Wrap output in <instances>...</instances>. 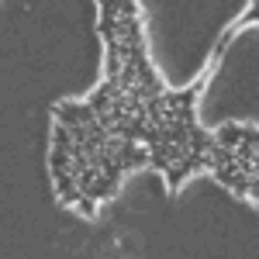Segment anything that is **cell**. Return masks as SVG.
<instances>
[{"label": "cell", "instance_id": "cell-1", "mask_svg": "<svg viewBox=\"0 0 259 259\" xmlns=\"http://www.w3.org/2000/svg\"><path fill=\"white\" fill-rule=\"evenodd\" d=\"M114 159H118V166L124 169V173H128V169H142V166H149V145L142 149L139 142L121 139L118 152H114Z\"/></svg>", "mask_w": 259, "mask_h": 259}, {"label": "cell", "instance_id": "cell-2", "mask_svg": "<svg viewBox=\"0 0 259 259\" xmlns=\"http://www.w3.org/2000/svg\"><path fill=\"white\" fill-rule=\"evenodd\" d=\"M56 197H59L62 207H73V204L83 197V194H80V183H76L73 173H59V177H56Z\"/></svg>", "mask_w": 259, "mask_h": 259}, {"label": "cell", "instance_id": "cell-3", "mask_svg": "<svg viewBox=\"0 0 259 259\" xmlns=\"http://www.w3.org/2000/svg\"><path fill=\"white\" fill-rule=\"evenodd\" d=\"M49 169H52V180L59 177V173H73V159H69V152L59 149V145H52V152H49Z\"/></svg>", "mask_w": 259, "mask_h": 259}, {"label": "cell", "instance_id": "cell-4", "mask_svg": "<svg viewBox=\"0 0 259 259\" xmlns=\"http://www.w3.org/2000/svg\"><path fill=\"white\" fill-rule=\"evenodd\" d=\"M214 145H218V139L211 132H204L200 124H190V152H207Z\"/></svg>", "mask_w": 259, "mask_h": 259}, {"label": "cell", "instance_id": "cell-5", "mask_svg": "<svg viewBox=\"0 0 259 259\" xmlns=\"http://www.w3.org/2000/svg\"><path fill=\"white\" fill-rule=\"evenodd\" d=\"M214 139H218V145H225V149H239L242 145V124H221L218 132H214Z\"/></svg>", "mask_w": 259, "mask_h": 259}, {"label": "cell", "instance_id": "cell-6", "mask_svg": "<svg viewBox=\"0 0 259 259\" xmlns=\"http://www.w3.org/2000/svg\"><path fill=\"white\" fill-rule=\"evenodd\" d=\"M87 104H90V107L97 111V118H104V114L111 111V104H114V97H111L107 90H100V87H97V90H94V94L87 97Z\"/></svg>", "mask_w": 259, "mask_h": 259}, {"label": "cell", "instance_id": "cell-7", "mask_svg": "<svg viewBox=\"0 0 259 259\" xmlns=\"http://www.w3.org/2000/svg\"><path fill=\"white\" fill-rule=\"evenodd\" d=\"M97 204H100V200H94V197H87V194H83V197L76 200V204H73V207H76V211H80L83 218H97Z\"/></svg>", "mask_w": 259, "mask_h": 259}, {"label": "cell", "instance_id": "cell-8", "mask_svg": "<svg viewBox=\"0 0 259 259\" xmlns=\"http://www.w3.org/2000/svg\"><path fill=\"white\" fill-rule=\"evenodd\" d=\"M256 21H259V4H252V7H249V11L235 21V31H239V28H245V24H256Z\"/></svg>", "mask_w": 259, "mask_h": 259}, {"label": "cell", "instance_id": "cell-9", "mask_svg": "<svg viewBox=\"0 0 259 259\" xmlns=\"http://www.w3.org/2000/svg\"><path fill=\"white\" fill-rule=\"evenodd\" d=\"M118 7H121L124 18H139V4L135 0H118Z\"/></svg>", "mask_w": 259, "mask_h": 259}]
</instances>
